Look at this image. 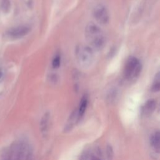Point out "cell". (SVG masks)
Instances as JSON below:
<instances>
[{
	"label": "cell",
	"instance_id": "cell-15",
	"mask_svg": "<svg viewBox=\"0 0 160 160\" xmlns=\"http://www.w3.org/2000/svg\"><path fill=\"white\" fill-rule=\"evenodd\" d=\"M90 160H101L100 158H97V157H96V156H92Z\"/></svg>",
	"mask_w": 160,
	"mask_h": 160
},
{
	"label": "cell",
	"instance_id": "cell-3",
	"mask_svg": "<svg viewBox=\"0 0 160 160\" xmlns=\"http://www.w3.org/2000/svg\"><path fill=\"white\" fill-rule=\"evenodd\" d=\"M141 68V64L137 58L130 57L126 61L123 71L125 78L128 81L134 80L140 75Z\"/></svg>",
	"mask_w": 160,
	"mask_h": 160
},
{
	"label": "cell",
	"instance_id": "cell-1",
	"mask_svg": "<svg viewBox=\"0 0 160 160\" xmlns=\"http://www.w3.org/2000/svg\"><path fill=\"white\" fill-rule=\"evenodd\" d=\"M85 36L92 49L100 50L105 45L106 39L103 31L97 24L90 23L85 29Z\"/></svg>",
	"mask_w": 160,
	"mask_h": 160
},
{
	"label": "cell",
	"instance_id": "cell-7",
	"mask_svg": "<svg viewBox=\"0 0 160 160\" xmlns=\"http://www.w3.org/2000/svg\"><path fill=\"white\" fill-rule=\"evenodd\" d=\"M156 107V101L155 100H149L143 107V111L145 115H149L155 111Z\"/></svg>",
	"mask_w": 160,
	"mask_h": 160
},
{
	"label": "cell",
	"instance_id": "cell-17",
	"mask_svg": "<svg viewBox=\"0 0 160 160\" xmlns=\"http://www.w3.org/2000/svg\"><path fill=\"white\" fill-rule=\"evenodd\" d=\"M2 77H3V74H2V72L0 71V79H1L2 78Z\"/></svg>",
	"mask_w": 160,
	"mask_h": 160
},
{
	"label": "cell",
	"instance_id": "cell-11",
	"mask_svg": "<svg viewBox=\"0 0 160 160\" xmlns=\"http://www.w3.org/2000/svg\"><path fill=\"white\" fill-rule=\"evenodd\" d=\"M160 89V81H159V74L157 73L155 76V82L152 86V91L154 92H158Z\"/></svg>",
	"mask_w": 160,
	"mask_h": 160
},
{
	"label": "cell",
	"instance_id": "cell-8",
	"mask_svg": "<svg viewBox=\"0 0 160 160\" xmlns=\"http://www.w3.org/2000/svg\"><path fill=\"white\" fill-rule=\"evenodd\" d=\"M87 106H88V98L86 95H85L82 98L81 102L79 103V106L78 113V116L79 118H81L84 115Z\"/></svg>",
	"mask_w": 160,
	"mask_h": 160
},
{
	"label": "cell",
	"instance_id": "cell-13",
	"mask_svg": "<svg viewBox=\"0 0 160 160\" xmlns=\"http://www.w3.org/2000/svg\"><path fill=\"white\" fill-rule=\"evenodd\" d=\"M106 156L108 160H112L114 157V151L113 148L111 145H108L106 148Z\"/></svg>",
	"mask_w": 160,
	"mask_h": 160
},
{
	"label": "cell",
	"instance_id": "cell-16",
	"mask_svg": "<svg viewBox=\"0 0 160 160\" xmlns=\"http://www.w3.org/2000/svg\"><path fill=\"white\" fill-rule=\"evenodd\" d=\"M4 160H12V158H11V156L10 155H8L7 156L5 159Z\"/></svg>",
	"mask_w": 160,
	"mask_h": 160
},
{
	"label": "cell",
	"instance_id": "cell-4",
	"mask_svg": "<svg viewBox=\"0 0 160 160\" xmlns=\"http://www.w3.org/2000/svg\"><path fill=\"white\" fill-rule=\"evenodd\" d=\"M93 16L97 22L105 25L109 20V15L106 8L103 5H98L95 8L93 11Z\"/></svg>",
	"mask_w": 160,
	"mask_h": 160
},
{
	"label": "cell",
	"instance_id": "cell-6",
	"mask_svg": "<svg viewBox=\"0 0 160 160\" xmlns=\"http://www.w3.org/2000/svg\"><path fill=\"white\" fill-rule=\"evenodd\" d=\"M50 119V115L48 112H47V113H46L43 116L41 119V122H40L39 123L40 131H41L42 134H43V136H44V137H46L47 135L48 131Z\"/></svg>",
	"mask_w": 160,
	"mask_h": 160
},
{
	"label": "cell",
	"instance_id": "cell-10",
	"mask_svg": "<svg viewBox=\"0 0 160 160\" xmlns=\"http://www.w3.org/2000/svg\"><path fill=\"white\" fill-rule=\"evenodd\" d=\"M25 147L23 144L19 145L17 151L15 155V158L14 160H23L25 157Z\"/></svg>",
	"mask_w": 160,
	"mask_h": 160
},
{
	"label": "cell",
	"instance_id": "cell-9",
	"mask_svg": "<svg viewBox=\"0 0 160 160\" xmlns=\"http://www.w3.org/2000/svg\"><path fill=\"white\" fill-rule=\"evenodd\" d=\"M151 145L154 147V148L158 151L160 147V134L159 131L156 132L151 138Z\"/></svg>",
	"mask_w": 160,
	"mask_h": 160
},
{
	"label": "cell",
	"instance_id": "cell-2",
	"mask_svg": "<svg viewBox=\"0 0 160 160\" xmlns=\"http://www.w3.org/2000/svg\"><path fill=\"white\" fill-rule=\"evenodd\" d=\"M75 56L78 65L83 68L90 67L94 60L93 50L89 46L79 45L76 48Z\"/></svg>",
	"mask_w": 160,
	"mask_h": 160
},
{
	"label": "cell",
	"instance_id": "cell-5",
	"mask_svg": "<svg viewBox=\"0 0 160 160\" xmlns=\"http://www.w3.org/2000/svg\"><path fill=\"white\" fill-rule=\"evenodd\" d=\"M30 31L31 28L29 26H20L10 29L7 33L11 38H20L27 35Z\"/></svg>",
	"mask_w": 160,
	"mask_h": 160
},
{
	"label": "cell",
	"instance_id": "cell-12",
	"mask_svg": "<svg viewBox=\"0 0 160 160\" xmlns=\"http://www.w3.org/2000/svg\"><path fill=\"white\" fill-rule=\"evenodd\" d=\"M1 7L3 12L5 13L8 12L11 8V3L10 2V0H2Z\"/></svg>",
	"mask_w": 160,
	"mask_h": 160
},
{
	"label": "cell",
	"instance_id": "cell-14",
	"mask_svg": "<svg viewBox=\"0 0 160 160\" xmlns=\"http://www.w3.org/2000/svg\"><path fill=\"white\" fill-rule=\"evenodd\" d=\"M61 65V57L58 54L55 56L53 61H52V66L54 69H57L60 67Z\"/></svg>",
	"mask_w": 160,
	"mask_h": 160
}]
</instances>
